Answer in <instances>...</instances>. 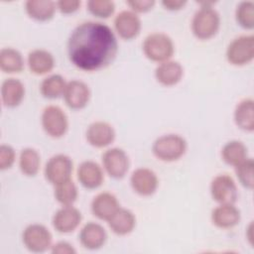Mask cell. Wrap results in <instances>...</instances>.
I'll return each mask as SVG.
<instances>
[{
	"mask_svg": "<svg viewBox=\"0 0 254 254\" xmlns=\"http://www.w3.org/2000/svg\"><path fill=\"white\" fill-rule=\"evenodd\" d=\"M66 50L74 66L91 72L103 69L113 63L118 52V42L108 25L86 21L71 31Z\"/></svg>",
	"mask_w": 254,
	"mask_h": 254,
	"instance_id": "1",
	"label": "cell"
},
{
	"mask_svg": "<svg viewBox=\"0 0 254 254\" xmlns=\"http://www.w3.org/2000/svg\"><path fill=\"white\" fill-rule=\"evenodd\" d=\"M214 2L203 1L192 16L190 29L193 36L198 40H209L213 38L220 28L219 13L212 7Z\"/></svg>",
	"mask_w": 254,
	"mask_h": 254,
	"instance_id": "2",
	"label": "cell"
},
{
	"mask_svg": "<svg viewBox=\"0 0 254 254\" xmlns=\"http://www.w3.org/2000/svg\"><path fill=\"white\" fill-rule=\"evenodd\" d=\"M186 139L175 133L165 134L158 137L152 145L153 155L162 162H175L181 159L187 152Z\"/></svg>",
	"mask_w": 254,
	"mask_h": 254,
	"instance_id": "3",
	"label": "cell"
},
{
	"mask_svg": "<svg viewBox=\"0 0 254 254\" xmlns=\"http://www.w3.org/2000/svg\"><path fill=\"white\" fill-rule=\"evenodd\" d=\"M142 50L148 60L161 64L172 59L175 53V45L169 35L154 32L144 39Z\"/></svg>",
	"mask_w": 254,
	"mask_h": 254,
	"instance_id": "4",
	"label": "cell"
},
{
	"mask_svg": "<svg viewBox=\"0 0 254 254\" xmlns=\"http://www.w3.org/2000/svg\"><path fill=\"white\" fill-rule=\"evenodd\" d=\"M225 57L234 66H243L254 59V36L241 35L234 38L227 46Z\"/></svg>",
	"mask_w": 254,
	"mask_h": 254,
	"instance_id": "5",
	"label": "cell"
},
{
	"mask_svg": "<svg viewBox=\"0 0 254 254\" xmlns=\"http://www.w3.org/2000/svg\"><path fill=\"white\" fill-rule=\"evenodd\" d=\"M41 124L45 133L55 139L62 138L68 129V118L58 105H48L43 109Z\"/></svg>",
	"mask_w": 254,
	"mask_h": 254,
	"instance_id": "6",
	"label": "cell"
},
{
	"mask_svg": "<svg viewBox=\"0 0 254 254\" xmlns=\"http://www.w3.org/2000/svg\"><path fill=\"white\" fill-rule=\"evenodd\" d=\"M22 241L29 251L42 253L52 247L53 235L47 226L40 223H32L23 230Z\"/></svg>",
	"mask_w": 254,
	"mask_h": 254,
	"instance_id": "7",
	"label": "cell"
},
{
	"mask_svg": "<svg viewBox=\"0 0 254 254\" xmlns=\"http://www.w3.org/2000/svg\"><path fill=\"white\" fill-rule=\"evenodd\" d=\"M72 171V160L64 154H57L47 161L44 168V175L50 184L56 186L71 179Z\"/></svg>",
	"mask_w": 254,
	"mask_h": 254,
	"instance_id": "8",
	"label": "cell"
},
{
	"mask_svg": "<svg viewBox=\"0 0 254 254\" xmlns=\"http://www.w3.org/2000/svg\"><path fill=\"white\" fill-rule=\"evenodd\" d=\"M103 170L106 174L115 179L124 178L130 167V160L127 153L118 147L109 148L101 155Z\"/></svg>",
	"mask_w": 254,
	"mask_h": 254,
	"instance_id": "9",
	"label": "cell"
},
{
	"mask_svg": "<svg viewBox=\"0 0 254 254\" xmlns=\"http://www.w3.org/2000/svg\"><path fill=\"white\" fill-rule=\"evenodd\" d=\"M209 191L212 199L218 204L234 203L238 196V190L233 178L227 174L215 176L209 186Z\"/></svg>",
	"mask_w": 254,
	"mask_h": 254,
	"instance_id": "10",
	"label": "cell"
},
{
	"mask_svg": "<svg viewBox=\"0 0 254 254\" xmlns=\"http://www.w3.org/2000/svg\"><path fill=\"white\" fill-rule=\"evenodd\" d=\"M130 186L139 195L150 196L154 194L159 187L157 174L145 167L135 169L130 176Z\"/></svg>",
	"mask_w": 254,
	"mask_h": 254,
	"instance_id": "11",
	"label": "cell"
},
{
	"mask_svg": "<svg viewBox=\"0 0 254 254\" xmlns=\"http://www.w3.org/2000/svg\"><path fill=\"white\" fill-rule=\"evenodd\" d=\"M113 26L121 39L130 41L140 34L142 23L138 14L131 10H123L115 16Z\"/></svg>",
	"mask_w": 254,
	"mask_h": 254,
	"instance_id": "12",
	"label": "cell"
},
{
	"mask_svg": "<svg viewBox=\"0 0 254 254\" xmlns=\"http://www.w3.org/2000/svg\"><path fill=\"white\" fill-rule=\"evenodd\" d=\"M63 97L65 104L70 109L79 110L88 104L91 97V91L84 81L72 79L67 81Z\"/></svg>",
	"mask_w": 254,
	"mask_h": 254,
	"instance_id": "13",
	"label": "cell"
},
{
	"mask_svg": "<svg viewBox=\"0 0 254 254\" xmlns=\"http://www.w3.org/2000/svg\"><path fill=\"white\" fill-rule=\"evenodd\" d=\"M82 215L79 209L72 205H62L53 215L52 223L54 228L60 233H70L80 224Z\"/></svg>",
	"mask_w": 254,
	"mask_h": 254,
	"instance_id": "14",
	"label": "cell"
},
{
	"mask_svg": "<svg viewBox=\"0 0 254 254\" xmlns=\"http://www.w3.org/2000/svg\"><path fill=\"white\" fill-rule=\"evenodd\" d=\"M116 133L113 126L102 120L90 123L85 131V139L87 143L94 148H105L109 146L115 139Z\"/></svg>",
	"mask_w": 254,
	"mask_h": 254,
	"instance_id": "15",
	"label": "cell"
},
{
	"mask_svg": "<svg viewBox=\"0 0 254 254\" xmlns=\"http://www.w3.org/2000/svg\"><path fill=\"white\" fill-rule=\"evenodd\" d=\"M76 176L79 184L87 190L98 189L104 181L102 167L91 160H86L79 164Z\"/></svg>",
	"mask_w": 254,
	"mask_h": 254,
	"instance_id": "16",
	"label": "cell"
},
{
	"mask_svg": "<svg viewBox=\"0 0 254 254\" xmlns=\"http://www.w3.org/2000/svg\"><path fill=\"white\" fill-rule=\"evenodd\" d=\"M119 208L120 204L117 197L109 191H101L97 193L90 203L92 214L96 218L105 221H108Z\"/></svg>",
	"mask_w": 254,
	"mask_h": 254,
	"instance_id": "17",
	"label": "cell"
},
{
	"mask_svg": "<svg viewBox=\"0 0 254 254\" xmlns=\"http://www.w3.org/2000/svg\"><path fill=\"white\" fill-rule=\"evenodd\" d=\"M78 238L83 248L97 250L105 244L107 233L101 224L94 221H88L81 227Z\"/></svg>",
	"mask_w": 254,
	"mask_h": 254,
	"instance_id": "18",
	"label": "cell"
},
{
	"mask_svg": "<svg viewBox=\"0 0 254 254\" xmlns=\"http://www.w3.org/2000/svg\"><path fill=\"white\" fill-rule=\"evenodd\" d=\"M241 219V213L234 203H220L211 210L210 220L220 229H229L236 226Z\"/></svg>",
	"mask_w": 254,
	"mask_h": 254,
	"instance_id": "19",
	"label": "cell"
},
{
	"mask_svg": "<svg viewBox=\"0 0 254 254\" xmlns=\"http://www.w3.org/2000/svg\"><path fill=\"white\" fill-rule=\"evenodd\" d=\"M154 75L161 85L167 87L174 86L182 80L184 76V67L179 62L169 60L157 65Z\"/></svg>",
	"mask_w": 254,
	"mask_h": 254,
	"instance_id": "20",
	"label": "cell"
},
{
	"mask_svg": "<svg viewBox=\"0 0 254 254\" xmlns=\"http://www.w3.org/2000/svg\"><path fill=\"white\" fill-rule=\"evenodd\" d=\"M25 96L24 83L14 77L6 78L1 84V100L5 107L14 108L21 104Z\"/></svg>",
	"mask_w": 254,
	"mask_h": 254,
	"instance_id": "21",
	"label": "cell"
},
{
	"mask_svg": "<svg viewBox=\"0 0 254 254\" xmlns=\"http://www.w3.org/2000/svg\"><path fill=\"white\" fill-rule=\"evenodd\" d=\"M27 64L32 73L44 75L53 70L55 59L52 53L44 49H35L28 54Z\"/></svg>",
	"mask_w": 254,
	"mask_h": 254,
	"instance_id": "22",
	"label": "cell"
},
{
	"mask_svg": "<svg viewBox=\"0 0 254 254\" xmlns=\"http://www.w3.org/2000/svg\"><path fill=\"white\" fill-rule=\"evenodd\" d=\"M111 231L119 236L130 234L136 226V217L134 213L120 206V208L107 221Z\"/></svg>",
	"mask_w": 254,
	"mask_h": 254,
	"instance_id": "23",
	"label": "cell"
},
{
	"mask_svg": "<svg viewBox=\"0 0 254 254\" xmlns=\"http://www.w3.org/2000/svg\"><path fill=\"white\" fill-rule=\"evenodd\" d=\"M233 119L238 128L252 132L254 130V100L252 98L240 100L234 108Z\"/></svg>",
	"mask_w": 254,
	"mask_h": 254,
	"instance_id": "24",
	"label": "cell"
},
{
	"mask_svg": "<svg viewBox=\"0 0 254 254\" xmlns=\"http://www.w3.org/2000/svg\"><path fill=\"white\" fill-rule=\"evenodd\" d=\"M57 4L51 0H28L25 2L27 15L40 22L51 20L56 13Z\"/></svg>",
	"mask_w": 254,
	"mask_h": 254,
	"instance_id": "25",
	"label": "cell"
},
{
	"mask_svg": "<svg viewBox=\"0 0 254 254\" xmlns=\"http://www.w3.org/2000/svg\"><path fill=\"white\" fill-rule=\"evenodd\" d=\"M24 58L22 54L11 47L0 51V69L6 73H18L24 68Z\"/></svg>",
	"mask_w": 254,
	"mask_h": 254,
	"instance_id": "26",
	"label": "cell"
},
{
	"mask_svg": "<svg viewBox=\"0 0 254 254\" xmlns=\"http://www.w3.org/2000/svg\"><path fill=\"white\" fill-rule=\"evenodd\" d=\"M248 158V149L239 140H231L225 143L221 149V159L230 166H237Z\"/></svg>",
	"mask_w": 254,
	"mask_h": 254,
	"instance_id": "27",
	"label": "cell"
},
{
	"mask_svg": "<svg viewBox=\"0 0 254 254\" xmlns=\"http://www.w3.org/2000/svg\"><path fill=\"white\" fill-rule=\"evenodd\" d=\"M67 81L61 74L54 73L46 76L40 84L41 94L48 99H57L64 95Z\"/></svg>",
	"mask_w": 254,
	"mask_h": 254,
	"instance_id": "28",
	"label": "cell"
},
{
	"mask_svg": "<svg viewBox=\"0 0 254 254\" xmlns=\"http://www.w3.org/2000/svg\"><path fill=\"white\" fill-rule=\"evenodd\" d=\"M41 167V156L39 152L31 147L24 148L19 155V168L23 175L35 177Z\"/></svg>",
	"mask_w": 254,
	"mask_h": 254,
	"instance_id": "29",
	"label": "cell"
},
{
	"mask_svg": "<svg viewBox=\"0 0 254 254\" xmlns=\"http://www.w3.org/2000/svg\"><path fill=\"white\" fill-rule=\"evenodd\" d=\"M54 196L62 205H72L78 195L77 188L74 182L69 179L54 186Z\"/></svg>",
	"mask_w": 254,
	"mask_h": 254,
	"instance_id": "30",
	"label": "cell"
},
{
	"mask_svg": "<svg viewBox=\"0 0 254 254\" xmlns=\"http://www.w3.org/2000/svg\"><path fill=\"white\" fill-rule=\"evenodd\" d=\"M236 23L245 30L254 28V2L250 0L241 1L235 9Z\"/></svg>",
	"mask_w": 254,
	"mask_h": 254,
	"instance_id": "31",
	"label": "cell"
},
{
	"mask_svg": "<svg viewBox=\"0 0 254 254\" xmlns=\"http://www.w3.org/2000/svg\"><path fill=\"white\" fill-rule=\"evenodd\" d=\"M235 175L241 186L248 190L254 187V162L252 158H247L234 167Z\"/></svg>",
	"mask_w": 254,
	"mask_h": 254,
	"instance_id": "32",
	"label": "cell"
},
{
	"mask_svg": "<svg viewBox=\"0 0 254 254\" xmlns=\"http://www.w3.org/2000/svg\"><path fill=\"white\" fill-rule=\"evenodd\" d=\"M86 7L91 15L99 19H107L115 11V4L111 0H89Z\"/></svg>",
	"mask_w": 254,
	"mask_h": 254,
	"instance_id": "33",
	"label": "cell"
},
{
	"mask_svg": "<svg viewBox=\"0 0 254 254\" xmlns=\"http://www.w3.org/2000/svg\"><path fill=\"white\" fill-rule=\"evenodd\" d=\"M16 160V153L12 146L2 144L0 146V169L2 171L10 169Z\"/></svg>",
	"mask_w": 254,
	"mask_h": 254,
	"instance_id": "34",
	"label": "cell"
},
{
	"mask_svg": "<svg viewBox=\"0 0 254 254\" xmlns=\"http://www.w3.org/2000/svg\"><path fill=\"white\" fill-rule=\"evenodd\" d=\"M126 4L129 6L131 11L138 14V13H146L152 10V8L155 5V1L154 0H128L126 1Z\"/></svg>",
	"mask_w": 254,
	"mask_h": 254,
	"instance_id": "35",
	"label": "cell"
},
{
	"mask_svg": "<svg viewBox=\"0 0 254 254\" xmlns=\"http://www.w3.org/2000/svg\"><path fill=\"white\" fill-rule=\"evenodd\" d=\"M57 10H59L63 14H72L76 12L81 2L79 0H60L56 2Z\"/></svg>",
	"mask_w": 254,
	"mask_h": 254,
	"instance_id": "36",
	"label": "cell"
},
{
	"mask_svg": "<svg viewBox=\"0 0 254 254\" xmlns=\"http://www.w3.org/2000/svg\"><path fill=\"white\" fill-rule=\"evenodd\" d=\"M51 252L54 254H74L76 251L72 244L66 241H58L52 245Z\"/></svg>",
	"mask_w": 254,
	"mask_h": 254,
	"instance_id": "37",
	"label": "cell"
},
{
	"mask_svg": "<svg viewBox=\"0 0 254 254\" xmlns=\"http://www.w3.org/2000/svg\"><path fill=\"white\" fill-rule=\"evenodd\" d=\"M187 1L185 0H163L162 5L165 9L170 11H178L185 7Z\"/></svg>",
	"mask_w": 254,
	"mask_h": 254,
	"instance_id": "38",
	"label": "cell"
},
{
	"mask_svg": "<svg viewBox=\"0 0 254 254\" xmlns=\"http://www.w3.org/2000/svg\"><path fill=\"white\" fill-rule=\"evenodd\" d=\"M252 229H253V225H252V223H250L249 227L247 228V231H248L249 233H251V232H252ZM247 237H248V239H249V240H252V235H250V236H249V234H247Z\"/></svg>",
	"mask_w": 254,
	"mask_h": 254,
	"instance_id": "39",
	"label": "cell"
}]
</instances>
